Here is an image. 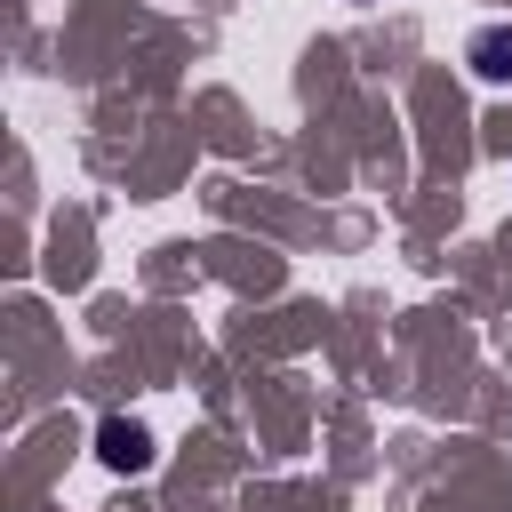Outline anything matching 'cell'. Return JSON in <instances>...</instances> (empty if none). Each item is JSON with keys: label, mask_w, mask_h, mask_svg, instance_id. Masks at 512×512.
<instances>
[{"label": "cell", "mask_w": 512, "mask_h": 512, "mask_svg": "<svg viewBox=\"0 0 512 512\" xmlns=\"http://www.w3.org/2000/svg\"><path fill=\"white\" fill-rule=\"evenodd\" d=\"M96 456H104L112 472H144V464H152V432H144L136 416H104V424H96Z\"/></svg>", "instance_id": "1"}, {"label": "cell", "mask_w": 512, "mask_h": 512, "mask_svg": "<svg viewBox=\"0 0 512 512\" xmlns=\"http://www.w3.org/2000/svg\"><path fill=\"white\" fill-rule=\"evenodd\" d=\"M464 64H472L480 80H512V24H488V32H472Z\"/></svg>", "instance_id": "2"}]
</instances>
